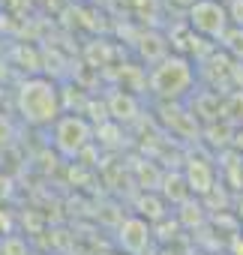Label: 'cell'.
Instances as JSON below:
<instances>
[{
    "instance_id": "obj_6",
    "label": "cell",
    "mask_w": 243,
    "mask_h": 255,
    "mask_svg": "<svg viewBox=\"0 0 243 255\" xmlns=\"http://www.w3.org/2000/svg\"><path fill=\"white\" fill-rule=\"evenodd\" d=\"M9 195V177H3V174H0V201H3Z\"/></svg>"
},
{
    "instance_id": "obj_7",
    "label": "cell",
    "mask_w": 243,
    "mask_h": 255,
    "mask_svg": "<svg viewBox=\"0 0 243 255\" xmlns=\"http://www.w3.org/2000/svg\"><path fill=\"white\" fill-rule=\"evenodd\" d=\"M240 219H243V201H240Z\"/></svg>"
},
{
    "instance_id": "obj_3",
    "label": "cell",
    "mask_w": 243,
    "mask_h": 255,
    "mask_svg": "<svg viewBox=\"0 0 243 255\" xmlns=\"http://www.w3.org/2000/svg\"><path fill=\"white\" fill-rule=\"evenodd\" d=\"M189 24L207 39H222L228 30V12L219 0H195V6H189Z\"/></svg>"
},
{
    "instance_id": "obj_1",
    "label": "cell",
    "mask_w": 243,
    "mask_h": 255,
    "mask_svg": "<svg viewBox=\"0 0 243 255\" xmlns=\"http://www.w3.org/2000/svg\"><path fill=\"white\" fill-rule=\"evenodd\" d=\"M18 114L30 126H54L60 117V93L48 78H27L18 90Z\"/></svg>"
},
{
    "instance_id": "obj_2",
    "label": "cell",
    "mask_w": 243,
    "mask_h": 255,
    "mask_svg": "<svg viewBox=\"0 0 243 255\" xmlns=\"http://www.w3.org/2000/svg\"><path fill=\"white\" fill-rule=\"evenodd\" d=\"M192 81H195V69L180 54L162 57L153 66V72H150V87L162 99H180V96H186L189 87H192Z\"/></svg>"
},
{
    "instance_id": "obj_5",
    "label": "cell",
    "mask_w": 243,
    "mask_h": 255,
    "mask_svg": "<svg viewBox=\"0 0 243 255\" xmlns=\"http://www.w3.org/2000/svg\"><path fill=\"white\" fill-rule=\"evenodd\" d=\"M150 240V231L141 219H126L123 228H120V243H123L126 252H141Z\"/></svg>"
},
{
    "instance_id": "obj_4",
    "label": "cell",
    "mask_w": 243,
    "mask_h": 255,
    "mask_svg": "<svg viewBox=\"0 0 243 255\" xmlns=\"http://www.w3.org/2000/svg\"><path fill=\"white\" fill-rule=\"evenodd\" d=\"M54 144L66 156L81 153L90 144V123L78 114H60L54 123Z\"/></svg>"
}]
</instances>
